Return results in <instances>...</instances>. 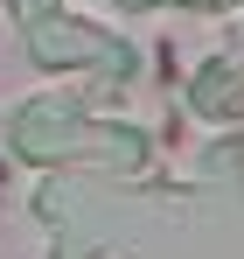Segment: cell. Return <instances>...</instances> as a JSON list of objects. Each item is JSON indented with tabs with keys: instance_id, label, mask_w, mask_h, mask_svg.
<instances>
[{
	"instance_id": "1",
	"label": "cell",
	"mask_w": 244,
	"mask_h": 259,
	"mask_svg": "<svg viewBox=\"0 0 244 259\" xmlns=\"http://www.w3.org/2000/svg\"><path fill=\"white\" fill-rule=\"evenodd\" d=\"M35 56H42V63H84V56H112V63H119V49H112V42H98L91 28H70V21L35 28Z\"/></svg>"
}]
</instances>
